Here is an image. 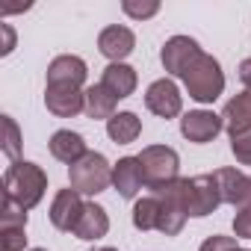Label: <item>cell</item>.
<instances>
[{
    "label": "cell",
    "mask_w": 251,
    "mask_h": 251,
    "mask_svg": "<svg viewBox=\"0 0 251 251\" xmlns=\"http://www.w3.org/2000/svg\"><path fill=\"white\" fill-rule=\"evenodd\" d=\"M121 9L127 12L130 18H136V21H145V18H154L157 12H160V3H136V0H124L121 3Z\"/></svg>",
    "instance_id": "cell-26"
},
{
    "label": "cell",
    "mask_w": 251,
    "mask_h": 251,
    "mask_svg": "<svg viewBox=\"0 0 251 251\" xmlns=\"http://www.w3.org/2000/svg\"><path fill=\"white\" fill-rule=\"evenodd\" d=\"M106 230H109V216H106V210H103L100 204L89 201L86 210H83V216H80V222H77V227H74V236L83 239V242H92V239L106 236Z\"/></svg>",
    "instance_id": "cell-20"
},
{
    "label": "cell",
    "mask_w": 251,
    "mask_h": 251,
    "mask_svg": "<svg viewBox=\"0 0 251 251\" xmlns=\"http://www.w3.org/2000/svg\"><path fill=\"white\" fill-rule=\"evenodd\" d=\"M201 53H204V50L198 48L195 39H189V36H172V39L163 45V50H160V62H163V68H166L169 74L183 77V74L195 65V59H198Z\"/></svg>",
    "instance_id": "cell-8"
},
{
    "label": "cell",
    "mask_w": 251,
    "mask_h": 251,
    "mask_svg": "<svg viewBox=\"0 0 251 251\" xmlns=\"http://www.w3.org/2000/svg\"><path fill=\"white\" fill-rule=\"evenodd\" d=\"M230 151L242 166H251V130L230 136Z\"/></svg>",
    "instance_id": "cell-25"
},
{
    "label": "cell",
    "mask_w": 251,
    "mask_h": 251,
    "mask_svg": "<svg viewBox=\"0 0 251 251\" xmlns=\"http://www.w3.org/2000/svg\"><path fill=\"white\" fill-rule=\"evenodd\" d=\"M233 233L242 236V239H251V207L236 210V216H233Z\"/></svg>",
    "instance_id": "cell-28"
},
{
    "label": "cell",
    "mask_w": 251,
    "mask_h": 251,
    "mask_svg": "<svg viewBox=\"0 0 251 251\" xmlns=\"http://www.w3.org/2000/svg\"><path fill=\"white\" fill-rule=\"evenodd\" d=\"M109 183H112V166L98 151H89L80 163L68 166V186L80 195H98Z\"/></svg>",
    "instance_id": "cell-4"
},
{
    "label": "cell",
    "mask_w": 251,
    "mask_h": 251,
    "mask_svg": "<svg viewBox=\"0 0 251 251\" xmlns=\"http://www.w3.org/2000/svg\"><path fill=\"white\" fill-rule=\"evenodd\" d=\"M98 251H118V248H98Z\"/></svg>",
    "instance_id": "cell-31"
},
{
    "label": "cell",
    "mask_w": 251,
    "mask_h": 251,
    "mask_svg": "<svg viewBox=\"0 0 251 251\" xmlns=\"http://www.w3.org/2000/svg\"><path fill=\"white\" fill-rule=\"evenodd\" d=\"M139 133H142V121L136 112H115L106 121V136L115 145H130L139 139Z\"/></svg>",
    "instance_id": "cell-21"
},
{
    "label": "cell",
    "mask_w": 251,
    "mask_h": 251,
    "mask_svg": "<svg viewBox=\"0 0 251 251\" xmlns=\"http://www.w3.org/2000/svg\"><path fill=\"white\" fill-rule=\"evenodd\" d=\"M86 77H89V68L74 53H62L48 65V86H80L83 89Z\"/></svg>",
    "instance_id": "cell-15"
},
{
    "label": "cell",
    "mask_w": 251,
    "mask_h": 251,
    "mask_svg": "<svg viewBox=\"0 0 251 251\" xmlns=\"http://www.w3.org/2000/svg\"><path fill=\"white\" fill-rule=\"evenodd\" d=\"M136 160H139V166H142L145 186L154 189V192L180 177V175H177V172H180V157H177V151L169 148V145H148V148H142V154H139Z\"/></svg>",
    "instance_id": "cell-3"
},
{
    "label": "cell",
    "mask_w": 251,
    "mask_h": 251,
    "mask_svg": "<svg viewBox=\"0 0 251 251\" xmlns=\"http://www.w3.org/2000/svg\"><path fill=\"white\" fill-rule=\"evenodd\" d=\"M225 127V118L216 115L213 109H192L180 118V133L195 142V145H204V142H213Z\"/></svg>",
    "instance_id": "cell-9"
},
{
    "label": "cell",
    "mask_w": 251,
    "mask_h": 251,
    "mask_svg": "<svg viewBox=\"0 0 251 251\" xmlns=\"http://www.w3.org/2000/svg\"><path fill=\"white\" fill-rule=\"evenodd\" d=\"M213 175L222 192V204H230L236 210L251 207V175H242L236 169H219Z\"/></svg>",
    "instance_id": "cell-12"
},
{
    "label": "cell",
    "mask_w": 251,
    "mask_h": 251,
    "mask_svg": "<svg viewBox=\"0 0 251 251\" xmlns=\"http://www.w3.org/2000/svg\"><path fill=\"white\" fill-rule=\"evenodd\" d=\"M50 154H53L59 163L74 166V163H80V160L89 154V148H86V139H83L80 133H74V130H56V133L50 136Z\"/></svg>",
    "instance_id": "cell-19"
},
{
    "label": "cell",
    "mask_w": 251,
    "mask_h": 251,
    "mask_svg": "<svg viewBox=\"0 0 251 251\" xmlns=\"http://www.w3.org/2000/svg\"><path fill=\"white\" fill-rule=\"evenodd\" d=\"M115 103H118V100H115L100 83L86 89V115H89V118H95V121L106 118V121H109V118L115 115Z\"/></svg>",
    "instance_id": "cell-22"
},
{
    "label": "cell",
    "mask_w": 251,
    "mask_h": 251,
    "mask_svg": "<svg viewBox=\"0 0 251 251\" xmlns=\"http://www.w3.org/2000/svg\"><path fill=\"white\" fill-rule=\"evenodd\" d=\"M142 183H145V177H142V166L136 157H121L112 166V186L118 189L121 198H136Z\"/></svg>",
    "instance_id": "cell-17"
},
{
    "label": "cell",
    "mask_w": 251,
    "mask_h": 251,
    "mask_svg": "<svg viewBox=\"0 0 251 251\" xmlns=\"http://www.w3.org/2000/svg\"><path fill=\"white\" fill-rule=\"evenodd\" d=\"M133 48H136V36H133L130 27L109 24V27H103L100 36H98V50H100L106 59H112V62H121L124 56H130Z\"/></svg>",
    "instance_id": "cell-14"
},
{
    "label": "cell",
    "mask_w": 251,
    "mask_h": 251,
    "mask_svg": "<svg viewBox=\"0 0 251 251\" xmlns=\"http://www.w3.org/2000/svg\"><path fill=\"white\" fill-rule=\"evenodd\" d=\"M198 251H248V248H239L236 239H230V236H219V233H213V236H207V239L201 242Z\"/></svg>",
    "instance_id": "cell-27"
},
{
    "label": "cell",
    "mask_w": 251,
    "mask_h": 251,
    "mask_svg": "<svg viewBox=\"0 0 251 251\" xmlns=\"http://www.w3.org/2000/svg\"><path fill=\"white\" fill-rule=\"evenodd\" d=\"M0 127H3V139H0V151H3L12 163H18L21 154V130L12 115H0Z\"/></svg>",
    "instance_id": "cell-24"
},
{
    "label": "cell",
    "mask_w": 251,
    "mask_h": 251,
    "mask_svg": "<svg viewBox=\"0 0 251 251\" xmlns=\"http://www.w3.org/2000/svg\"><path fill=\"white\" fill-rule=\"evenodd\" d=\"M0 30H3V39H6V42H3V48H0V53L6 56V53H12V48H15V33H12V27H9V24H3Z\"/></svg>",
    "instance_id": "cell-29"
},
{
    "label": "cell",
    "mask_w": 251,
    "mask_h": 251,
    "mask_svg": "<svg viewBox=\"0 0 251 251\" xmlns=\"http://www.w3.org/2000/svg\"><path fill=\"white\" fill-rule=\"evenodd\" d=\"M222 118H225V127H227V133H230V136L251 130V89H245V92L233 95V98L225 103Z\"/></svg>",
    "instance_id": "cell-18"
},
{
    "label": "cell",
    "mask_w": 251,
    "mask_h": 251,
    "mask_svg": "<svg viewBox=\"0 0 251 251\" xmlns=\"http://www.w3.org/2000/svg\"><path fill=\"white\" fill-rule=\"evenodd\" d=\"M183 86H186V92H189L192 100L213 103L225 92V71H222L219 59L210 56V53H201L195 59V65L183 74Z\"/></svg>",
    "instance_id": "cell-2"
},
{
    "label": "cell",
    "mask_w": 251,
    "mask_h": 251,
    "mask_svg": "<svg viewBox=\"0 0 251 251\" xmlns=\"http://www.w3.org/2000/svg\"><path fill=\"white\" fill-rule=\"evenodd\" d=\"M183 204H186V213L195 216V219H204V216L216 213V207L222 204V192H219L216 175L183 177Z\"/></svg>",
    "instance_id": "cell-5"
},
{
    "label": "cell",
    "mask_w": 251,
    "mask_h": 251,
    "mask_svg": "<svg viewBox=\"0 0 251 251\" xmlns=\"http://www.w3.org/2000/svg\"><path fill=\"white\" fill-rule=\"evenodd\" d=\"M154 195L160 198V225H157V230L166 233V236H177L186 225V216H189L186 204H183V177L172 180L169 186L157 189Z\"/></svg>",
    "instance_id": "cell-6"
},
{
    "label": "cell",
    "mask_w": 251,
    "mask_h": 251,
    "mask_svg": "<svg viewBox=\"0 0 251 251\" xmlns=\"http://www.w3.org/2000/svg\"><path fill=\"white\" fill-rule=\"evenodd\" d=\"M27 245V210L15 201H0V251H24Z\"/></svg>",
    "instance_id": "cell-7"
},
{
    "label": "cell",
    "mask_w": 251,
    "mask_h": 251,
    "mask_svg": "<svg viewBox=\"0 0 251 251\" xmlns=\"http://www.w3.org/2000/svg\"><path fill=\"white\" fill-rule=\"evenodd\" d=\"M145 106H148L154 115H160V118H175V115H180V109H183V98H180L177 86H175L169 77H163V80H154V83L148 86V92H145Z\"/></svg>",
    "instance_id": "cell-11"
},
{
    "label": "cell",
    "mask_w": 251,
    "mask_h": 251,
    "mask_svg": "<svg viewBox=\"0 0 251 251\" xmlns=\"http://www.w3.org/2000/svg\"><path fill=\"white\" fill-rule=\"evenodd\" d=\"M45 106L56 118H74L86 112V89L80 86H45Z\"/></svg>",
    "instance_id": "cell-10"
},
{
    "label": "cell",
    "mask_w": 251,
    "mask_h": 251,
    "mask_svg": "<svg viewBox=\"0 0 251 251\" xmlns=\"http://www.w3.org/2000/svg\"><path fill=\"white\" fill-rule=\"evenodd\" d=\"M100 86H103L115 100L130 98V95L136 92V68L124 65V62H109V65L103 68V74H100Z\"/></svg>",
    "instance_id": "cell-16"
},
{
    "label": "cell",
    "mask_w": 251,
    "mask_h": 251,
    "mask_svg": "<svg viewBox=\"0 0 251 251\" xmlns=\"http://www.w3.org/2000/svg\"><path fill=\"white\" fill-rule=\"evenodd\" d=\"M45 189H48V175L36 163L18 160L3 175V198L15 201L24 210H33L45 198Z\"/></svg>",
    "instance_id": "cell-1"
},
{
    "label": "cell",
    "mask_w": 251,
    "mask_h": 251,
    "mask_svg": "<svg viewBox=\"0 0 251 251\" xmlns=\"http://www.w3.org/2000/svg\"><path fill=\"white\" fill-rule=\"evenodd\" d=\"M83 210H86V201L80 198V192H74L71 186L59 189L56 198H53V204H50V222H53V227H59L65 233H74Z\"/></svg>",
    "instance_id": "cell-13"
},
{
    "label": "cell",
    "mask_w": 251,
    "mask_h": 251,
    "mask_svg": "<svg viewBox=\"0 0 251 251\" xmlns=\"http://www.w3.org/2000/svg\"><path fill=\"white\" fill-rule=\"evenodd\" d=\"M239 80H242V83H245V86L251 89V56L239 62Z\"/></svg>",
    "instance_id": "cell-30"
},
{
    "label": "cell",
    "mask_w": 251,
    "mask_h": 251,
    "mask_svg": "<svg viewBox=\"0 0 251 251\" xmlns=\"http://www.w3.org/2000/svg\"><path fill=\"white\" fill-rule=\"evenodd\" d=\"M30 251H45V248H30Z\"/></svg>",
    "instance_id": "cell-32"
},
{
    "label": "cell",
    "mask_w": 251,
    "mask_h": 251,
    "mask_svg": "<svg viewBox=\"0 0 251 251\" xmlns=\"http://www.w3.org/2000/svg\"><path fill=\"white\" fill-rule=\"evenodd\" d=\"M133 225H136V230H157V225H160V198L157 195H148V198L136 201Z\"/></svg>",
    "instance_id": "cell-23"
}]
</instances>
